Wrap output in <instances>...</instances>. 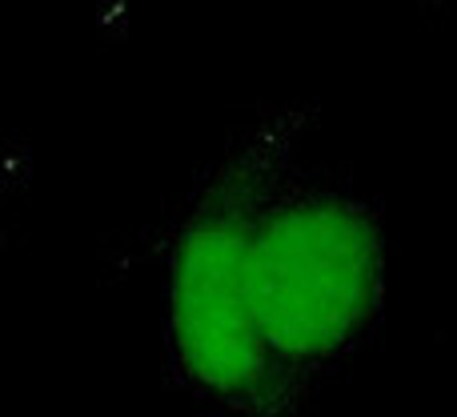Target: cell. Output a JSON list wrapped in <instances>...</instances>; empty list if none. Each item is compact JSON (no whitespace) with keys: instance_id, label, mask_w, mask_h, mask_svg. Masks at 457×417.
Segmentation results:
<instances>
[{"instance_id":"1","label":"cell","mask_w":457,"mask_h":417,"mask_svg":"<svg viewBox=\"0 0 457 417\" xmlns=\"http://www.w3.org/2000/svg\"><path fill=\"white\" fill-rule=\"evenodd\" d=\"M301 104H269L225 133L197 169L165 237L161 346L197 417H261L269 365L257 325L261 225L277 185L309 149Z\"/></svg>"},{"instance_id":"2","label":"cell","mask_w":457,"mask_h":417,"mask_svg":"<svg viewBox=\"0 0 457 417\" xmlns=\"http://www.w3.org/2000/svg\"><path fill=\"white\" fill-rule=\"evenodd\" d=\"M389 241L353 177L309 161L285 173L261 225L257 325L269 365L261 417H313L386 317Z\"/></svg>"}]
</instances>
